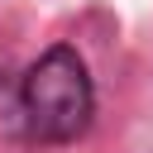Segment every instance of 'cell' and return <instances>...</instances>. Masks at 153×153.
<instances>
[{"label": "cell", "instance_id": "6da1fadb", "mask_svg": "<svg viewBox=\"0 0 153 153\" xmlns=\"http://www.w3.org/2000/svg\"><path fill=\"white\" fill-rule=\"evenodd\" d=\"M96 86L72 43H53L19 81L0 72V124L29 143H72L91 129Z\"/></svg>", "mask_w": 153, "mask_h": 153}]
</instances>
